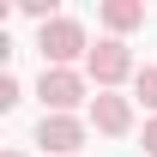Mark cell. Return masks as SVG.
<instances>
[{
	"label": "cell",
	"instance_id": "obj_1",
	"mask_svg": "<svg viewBox=\"0 0 157 157\" xmlns=\"http://www.w3.org/2000/svg\"><path fill=\"white\" fill-rule=\"evenodd\" d=\"M36 48H42V60H48V67H67V60L91 55V48H85V30H78L73 18H55V24H42V30H36Z\"/></svg>",
	"mask_w": 157,
	"mask_h": 157
},
{
	"label": "cell",
	"instance_id": "obj_2",
	"mask_svg": "<svg viewBox=\"0 0 157 157\" xmlns=\"http://www.w3.org/2000/svg\"><path fill=\"white\" fill-rule=\"evenodd\" d=\"M36 97L48 103V115H67V109H78V103H85V78H78L73 67H42Z\"/></svg>",
	"mask_w": 157,
	"mask_h": 157
},
{
	"label": "cell",
	"instance_id": "obj_3",
	"mask_svg": "<svg viewBox=\"0 0 157 157\" xmlns=\"http://www.w3.org/2000/svg\"><path fill=\"white\" fill-rule=\"evenodd\" d=\"M85 67H91V78H97V91H109V85H121V78L133 73V55H127L121 36H103L97 48L85 55Z\"/></svg>",
	"mask_w": 157,
	"mask_h": 157
},
{
	"label": "cell",
	"instance_id": "obj_4",
	"mask_svg": "<svg viewBox=\"0 0 157 157\" xmlns=\"http://www.w3.org/2000/svg\"><path fill=\"white\" fill-rule=\"evenodd\" d=\"M36 145H42V151H55V157H73L78 145H85V127H78L73 115H42Z\"/></svg>",
	"mask_w": 157,
	"mask_h": 157
},
{
	"label": "cell",
	"instance_id": "obj_5",
	"mask_svg": "<svg viewBox=\"0 0 157 157\" xmlns=\"http://www.w3.org/2000/svg\"><path fill=\"white\" fill-rule=\"evenodd\" d=\"M91 121H97V133L121 139L127 127H133V103H127V97H115V91H97V97H91Z\"/></svg>",
	"mask_w": 157,
	"mask_h": 157
},
{
	"label": "cell",
	"instance_id": "obj_6",
	"mask_svg": "<svg viewBox=\"0 0 157 157\" xmlns=\"http://www.w3.org/2000/svg\"><path fill=\"white\" fill-rule=\"evenodd\" d=\"M103 24L109 30H133V24H145V6L139 0H103Z\"/></svg>",
	"mask_w": 157,
	"mask_h": 157
},
{
	"label": "cell",
	"instance_id": "obj_7",
	"mask_svg": "<svg viewBox=\"0 0 157 157\" xmlns=\"http://www.w3.org/2000/svg\"><path fill=\"white\" fill-rule=\"evenodd\" d=\"M133 97L145 103V109H157V67H139L133 73Z\"/></svg>",
	"mask_w": 157,
	"mask_h": 157
},
{
	"label": "cell",
	"instance_id": "obj_8",
	"mask_svg": "<svg viewBox=\"0 0 157 157\" xmlns=\"http://www.w3.org/2000/svg\"><path fill=\"white\" fill-rule=\"evenodd\" d=\"M0 109H18V78H0Z\"/></svg>",
	"mask_w": 157,
	"mask_h": 157
},
{
	"label": "cell",
	"instance_id": "obj_9",
	"mask_svg": "<svg viewBox=\"0 0 157 157\" xmlns=\"http://www.w3.org/2000/svg\"><path fill=\"white\" fill-rule=\"evenodd\" d=\"M145 151H151V157H157V115H151V121H145Z\"/></svg>",
	"mask_w": 157,
	"mask_h": 157
},
{
	"label": "cell",
	"instance_id": "obj_10",
	"mask_svg": "<svg viewBox=\"0 0 157 157\" xmlns=\"http://www.w3.org/2000/svg\"><path fill=\"white\" fill-rule=\"evenodd\" d=\"M6 157H24V151H6Z\"/></svg>",
	"mask_w": 157,
	"mask_h": 157
}]
</instances>
